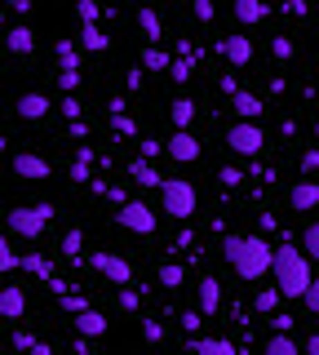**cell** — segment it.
<instances>
[{
  "label": "cell",
  "instance_id": "cell-1",
  "mask_svg": "<svg viewBox=\"0 0 319 355\" xmlns=\"http://www.w3.org/2000/svg\"><path fill=\"white\" fill-rule=\"evenodd\" d=\"M222 253H226L230 271H235L239 280H262V275L271 271V262H275V249L262 236H230L222 244Z\"/></svg>",
  "mask_w": 319,
  "mask_h": 355
},
{
  "label": "cell",
  "instance_id": "cell-2",
  "mask_svg": "<svg viewBox=\"0 0 319 355\" xmlns=\"http://www.w3.org/2000/svg\"><path fill=\"white\" fill-rule=\"evenodd\" d=\"M275 288H280L284 297H302L306 288H311L315 271H311V258L302 253V244H275Z\"/></svg>",
  "mask_w": 319,
  "mask_h": 355
},
{
  "label": "cell",
  "instance_id": "cell-3",
  "mask_svg": "<svg viewBox=\"0 0 319 355\" xmlns=\"http://www.w3.org/2000/svg\"><path fill=\"white\" fill-rule=\"evenodd\" d=\"M9 231H14L18 240H40L45 236V227L53 222V205H18L9 209Z\"/></svg>",
  "mask_w": 319,
  "mask_h": 355
},
{
  "label": "cell",
  "instance_id": "cell-4",
  "mask_svg": "<svg viewBox=\"0 0 319 355\" xmlns=\"http://www.w3.org/2000/svg\"><path fill=\"white\" fill-rule=\"evenodd\" d=\"M160 200H164V214L169 218H195V205H200V196H195V187L186 182V178H164L160 182Z\"/></svg>",
  "mask_w": 319,
  "mask_h": 355
},
{
  "label": "cell",
  "instance_id": "cell-5",
  "mask_svg": "<svg viewBox=\"0 0 319 355\" xmlns=\"http://www.w3.org/2000/svg\"><path fill=\"white\" fill-rule=\"evenodd\" d=\"M226 147L235 155H257L262 147H266V133H262L257 120H235V125L226 129Z\"/></svg>",
  "mask_w": 319,
  "mask_h": 355
},
{
  "label": "cell",
  "instance_id": "cell-6",
  "mask_svg": "<svg viewBox=\"0 0 319 355\" xmlns=\"http://www.w3.org/2000/svg\"><path fill=\"white\" fill-rule=\"evenodd\" d=\"M116 222L125 231H138V236H151V231H156V209L151 205H142V200H125V205H120V214H116Z\"/></svg>",
  "mask_w": 319,
  "mask_h": 355
},
{
  "label": "cell",
  "instance_id": "cell-7",
  "mask_svg": "<svg viewBox=\"0 0 319 355\" xmlns=\"http://www.w3.org/2000/svg\"><path fill=\"white\" fill-rule=\"evenodd\" d=\"M89 266H93L98 275H107L111 284H134V266L120 258V253H93Z\"/></svg>",
  "mask_w": 319,
  "mask_h": 355
},
{
  "label": "cell",
  "instance_id": "cell-8",
  "mask_svg": "<svg viewBox=\"0 0 319 355\" xmlns=\"http://www.w3.org/2000/svg\"><path fill=\"white\" fill-rule=\"evenodd\" d=\"M14 178H27V182H40V178H53V169H49V160L45 155H36V151H18L14 160Z\"/></svg>",
  "mask_w": 319,
  "mask_h": 355
},
{
  "label": "cell",
  "instance_id": "cell-9",
  "mask_svg": "<svg viewBox=\"0 0 319 355\" xmlns=\"http://www.w3.org/2000/svg\"><path fill=\"white\" fill-rule=\"evenodd\" d=\"M164 151H169L178 164H191V160H200V142H195V133H191V129H178L169 142H164Z\"/></svg>",
  "mask_w": 319,
  "mask_h": 355
},
{
  "label": "cell",
  "instance_id": "cell-10",
  "mask_svg": "<svg viewBox=\"0 0 319 355\" xmlns=\"http://www.w3.org/2000/svg\"><path fill=\"white\" fill-rule=\"evenodd\" d=\"M49 98L45 94H18V103H14V111H18V120H45L49 116Z\"/></svg>",
  "mask_w": 319,
  "mask_h": 355
},
{
  "label": "cell",
  "instance_id": "cell-11",
  "mask_svg": "<svg viewBox=\"0 0 319 355\" xmlns=\"http://www.w3.org/2000/svg\"><path fill=\"white\" fill-rule=\"evenodd\" d=\"M5 49L14 53V58H27V53L36 49V31H31L27 22H18V27H9V36H5Z\"/></svg>",
  "mask_w": 319,
  "mask_h": 355
},
{
  "label": "cell",
  "instance_id": "cell-12",
  "mask_svg": "<svg viewBox=\"0 0 319 355\" xmlns=\"http://www.w3.org/2000/svg\"><path fill=\"white\" fill-rule=\"evenodd\" d=\"M27 311V293L18 284H5L0 288V320H18Z\"/></svg>",
  "mask_w": 319,
  "mask_h": 355
},
{
  "label": "cell",
  "instance_id": "cell-13",
  "mask_svg": "<svg viewBox=\"0 0 319 355\" xmlns=\"http://www.w3.org/2000/svg\"><path fill=\"white\" fill-rule=\"evenodd\" d=\"M222 53H226L230 67H248L253 62V40L248 36H226L222 40Z\"/></svg>",
  "mask_w": 319,
  "mask_h": 355
},
{
  "label": "cell",
  "instance_id": "cell-14",
  "mask_svg": "<svg viewBox=\"0 0 319 355\" xmlns=\"http://www.w3.org/2000/svg\"><path fill=\"white\" fill-rule=\"evenodd\" d=\"M230 14H235L239 27H253V22L266 18V0H230Z\"/></svg>",
  "mask_w": 319,
  "mask_h": 355
},
{
  "label": "cell",
  "instance_id": "cell-15",
  "mask_svg": "<svg viewBox=\"0 0 319 355\" xmlns=\"http://www.w3.org/2000/svg\"><path fill=\"white\" fill-rule=\"evenodd\" d=\"M230 111H235L239 120H257L262 111H266V103H262L257 94H244V89H239V94H230Z\"/></svg>",
  "mask_w": 319,
  "mask_h": 355
},
{
  "label": "cell",
  "instance_id": "cell-16",
  "mask_svg": "<svg viewBox=\"0 0 319 355\" xmlns=\"http://www.w3.org/2000/svg\"><path fill=\"white\" fill-rule=\"evenodd\" d=\"M195 297H200V311H204V315H213V311L222 306V284H217L213 275H204V280L195 284Z\"/></svg>",
  "mask_w": 319,
  "mask_h": 355
},
{
  "label": "cell",
  "instance_id": "cell-17",
  "mask_svg": "<svg viewBox=\"0 0 319 355\" xmlns=\"http://www.w3.org/2000/svg\"><path fill=\"white\" fill-rule=\"evenodd\" d=\"M289 205L297 209V214H311V209L319 205V182H297L289 191Z\"/></svg>",
  "mask_w": 319,
  "mask_h": 355
},
{
  "label": "cell",
  "instance_id": "cell-18",
  "mask_svg": "<svg viewBox=\"0 0 319 355\" xmlns=\"http://www.w3.org/2000/svg\"><path fill=\"white\" fill-rule=\"evenodd\" d=\"M125 173L134 178L138 187H160V182H164V178H160V169H156L151 160H142V155H138V160H129V164H125Z\"/></svg>",
  "mask_w": 319,
  "mask_h": 355
},
{
  "label": "cell",
  "instance_id": "cell-19",
  "mask_svg": "<svg viewBox=\"0 0 319 355\" xmlns=\"http://www.w3.org/2000/svg\"><path fill=\"white\" fill-rule=\"evenodd\" d=\"M75 329H80V338H102L107 333V315L102 311H80V315H75Z\"/></svg>",
  "mask_w": 319,
  "mask_h": 355
},
{
  "label": "cell",
  "instance_id": "cell-20",
  "mask_svg": "<svg viewBox=\"0 0 319 355\" xmlns=\"http://www.w3.org/2000/svg\"><path fill=\"white\" fill-rule=\"evenodd\" d=\"M18 266H23V271H31V275H40V280H58V275H53V262L45 258V253H23V258H18Z\"/></svg>",
  "mask_w": 319,
  "mask_h": 355
},
{
  "label": "cell",
  "instance_id": "cell-21",
  "mask_svg": "<svg viewBox=\"0 0 319 355\" xmlns=\"http://www.w3.org/2000/svg\"><path fill=\"white\" fill-rule=\"evenodd\" d=\"M80 44H84L89 53H107V49H111V36H102V31H98V22H84Z\"/></svg>",
  "mask_w": 319,
  "mask_h": 355
},
{
  "label": "cell",
  "instance_id": "cell-22",
  "mask_svg": "<svg viewBox=\"0 0 319 355\" xmlns=\"http://www.w3.org/2000/svg\"><path fill=\"white\" fill-rule=\"evenodd\" d=\"M138 27L147 31V40H151V44H160L164 27H160V14H156V9H151V5H142V9H138Z\"/></svg>",
  "mask_w": 319,
  "mask_h": 355
},
{
  "label": "cell",
  "instance_id": "cell-23",
  "mask_svg": "<svg viewBox=\"0 0 319 355\" xmlns=\"http://www.w3.org/2000/svg\"><path fill=\"white\" fill-rule=\"evenodd\" d=\"M262 355H302V347H297L289 333H271V338H266V351H262Z\"/></svg>",
  "mask_w": 319,
  "mask_h": 355
},
{
  "label": "cell",
  "instance_id": "cell-24",
  "mask_svg": "<svg viewBox=\"0 0 319 355\" xmlns=\"http://www.w3.org/2000/svg\"><path fill=\"white\" fill-rule=\"evenodd\" d=\"M53 58H58V71H75V62H80V49H75L71 40H58V44H53Z\"/></svg>",
  "mask_w": 319,
  "mask_h": 355
},
{
  "label": "cell",
  "instance_id": "cell-25",
  "mask_svg": "<svg viewBox=\"0 0 319 355\" xmlns=\"http://www.w3.org/2000/svg\"><path fill=\"white\" fill-rule=\"evenodd\" d=\"M169 116H173V125H178V129H191L195 125V103H191V98H178V103L169 107Z\"/></svg>",
  "mask_w": 319,
  "mask_h": 355
},
{
  "label": "cell",
  "instance_id": "cell-26",
  "mask_svg": "<svg viewBox=\"0 0 319 355\" xmlns=\"http://www.w3.org/2000/svg\"><path fill=\"white\" fill-rule=\"evenodd\" d=\"M142 67H147V71H169L173 58H169L164 49H156V44H151V49H142Z\"/></svg>",
  "mask_w": 319,
  "mask_h": 355
},
{
  "label": "cell",
  "instance_id": "cell-27",
  "mask_svg": "<svg viewBox=\"0 0 319 355\" xmlns=\"http://www.w3.org/2000/svg\"><path fill=\"white\" fill-rule=\"evenodd\" d=\"M156 280H160L164 288H182V280H186V266H178V262H164Z\"/></svg>",
  "mask_w": 319,
  "mask_h": 355
},
{
  "label": "cell",
  "instance_id": "cell-28",
  "mask_svg": "<svg viewBox=\"0 0 319 355\" xmlns=\"http://www.w3.org/2000/svg\"><path fill=\"white\" fill-rule=\"evenodd\" d=\"M195 355H235V347L226 338H204V342H195Z\"/></svg>",
  "mask_w": 319,
  "mask_h": 355
},
{
  "label": "cell",
  "instance_id": "cell-29",
  "mask_svg": "<svg viewBox=\"0 0 319 355\" xmlns=\"http://www.w3.org/2000/svg\"><path fill=\"white\" fill-rule=\"evenodd\" d=\"M89 160H93V151H89V147H80V151H75V164H71V182H89Z\"/></svg>",
  "mask_w": 319,
  "mask_h": 355
},
{
  "label": "cell",
  "instance_id": "cell-30",
  "mask_svg": "<svg viewBox=\"0 0 319 355\" xmlns=\"http://www.w3.org/2000/svg\"><path fill=\"white\" fill-rule=\"evenodd\" d=\"M280 297H284V293H280V288H275V284H271V288H262V293H257V297H253V306H257V311H262V315H271V311H275V306H280Z\"/></svg>",
  "mask_w": 319,
  "mask_h": 355
},
{
  "label": "cell",
  "instance_id": "cell-31",
  "mask_svg": "<svg viewBox=\"0 0 319 355\" xmlns=\"http://www.w3.org/2000/svg\"><path fill=\"white\" fill-rule=\"evenodd\" d=\"M302 253H306V258H315V262H319V222H311V227L302 231Z\"/></svg>",
  "mask_w": 319,
  "mask_h": 355
},
{
  "label": "cell",
  "instance_id": "cell-32",
  "mask_svg": "<svg viewBox=\"0 0 319 355\" xmlns=\"http://www.w3.org/2000/svg\"><path fill=\"white\" fill-rule=\"evenodd\" d=\"M58 306L67 311V315H80V311H89V297H80V293H62V297H58Z\"/></svg>",
  "mask_w": 319,
  "mask_h": 355
},
{
  "label": "cell",
  "instance_id": "cell-33",
  "mask_svg": "<svg viewBox=\"0 0 319 355\" xmlns=\"http://www.w3.org/2000/svg\"><path fill=\"white\" fill-rule=\"evenodd\" d=\"M169 76H173V80H178V85H186V80H191V76H195V62H191V58H173Z\"/></svg>",
  "mask_w": 319,
  "mask_h": 355
},
{
  "label": "cell",
  "instance_id": "cell-34",
  "mask_svg": "<svg viewBox=\"0 0 319 355\" xmlns=\"http://www.w3.org/2000/svg\"><path fill=\"white\" fill-rule=\"evenodd\" d=\"M271 53H275V58H280V62H289L293 53H297V44H293L289 36H275V40H271Z\"/></svg>",
  "mask_w": 319,
  "mask_h": 355
},
{
  "label": "cell",
  "instance_id": "cell-35",
  "mask_svg": "<svg viewBox=\"0 0 319 355\" xmlns=\"http://www.w3.org/2000/svg\"><path fill=\"white\" fill-rule=\"evenodd\" d=\"M14 266H18V253L9 249V236H0V275L14 271Z\"/></svg>",
  "mask_w": 319,
  "mask_h": 355
},
{
  "label": "cell",
  "instance_id": "cell-36",
  "mask_svg": "<svg viewBox=\"0 0 319 355\" xmlns=\"http://www.w3.org/2000/svg\"><path fill=\"white\" fill-rule=\"evenodd\" d=\"M80 249H84V236L80 231H67V236H62V253H67V258H80Z\"/></svg>",
  "mask_w": 319,
  "mask_h": 355
},
{
  "label": "cell",
  "instance_id": "cell-37",
  "mask_svg": "<svg viewBox=\"0 0 319 355\" xmlns=\"http://www.w3.org/2000/svg\"><path fill=\"white\" fill-rule=\"evenodd\" d=\"M200 324H204V311H200V306L182 311V329H186V333H195V329H200Z\"/></svg>",
  "mask_w": 319,
  "mask_h": 355
},
{
  "label": "cell",
  "instance_id": "cell-38",
  "mask_svg": "<svg viewBox=\"0 0 319 355\" xmlns=\"http://www.w3.org/2000/svg\"><path fill=\"white\" fill-rule=\"evenodd\" d=\"M302 306L311 311V315H319V280H311V288L302 293Z\"/></svg>",
  "mask_w": 319,
  "mask_h": 355
},
{
  "label": "cell",
  "instance_id": "cell-39",
  "mask_svg": "<svg viewBox=\"0 0 319 355\" xmlns=\"http://www.w3.org/2000/svg\"><path fill=\"white\" fill-rule=\"evenodd\" d=\"M142 338H147V342H164V324H160V320H142Z\"/></svg>",
  "mask_w": 319,
  "mask_h": 355
},
{
  "label": "cell",
  "instance_id": "cell-40",
  "mask_svg": "<svg viewBox=\"0 0 319 355\" xmlns=\"http://www.w3.org/2000/svg\"><path fill=\"white\" fill-rule=\"evenodd\" d=\"M36 342H40V338H36V333H27V329L14 333V351H27V355H31V347H36Z\"/></svg>",
  "mask_w": 319,
  "mask_h": 355
},
{
  "label": "cell",
  "instance_id": "cell-41",
  "mask_svg": "<svg viewBox=\"0 0 319 355\" xmlns=\"http://www.w3.org/2000/svg\"><path fill=\"white\" fill-rule=\"evenodd\" d=\"M75 9H80V18H84V22H98V18H102V5H98V0H80Z\"/></svg>",
  "mask_w": 319,
  "mask_h": 355
},
{
  "label": "cell",
  "instance_id": "cell-42",
  "mask_svg": "<svg viewBox=\"0 0 319 355\" xmlns=\"http://www.w3.org/2000/svg\"><path fill=\"white\" fill-rule=\"evenodd\" d=\"M58 89L62 94H75L80 89V71H58Z\"/></svg>",
  "mask_w": 319,
  "mask_h": 355
},
{
  "label": "cell",
  "instance_id": "cell-43",
  "mask_svg": "<svg viewBox=\"0 0 319 355\" xmlns=\"http://www.w3.org/2000/svg\"><path fill=\"white\" fill-rule=\"evenodd\" d=\"M62 116H67V120H80V116H84V107H80V98H71V94H67V98H62Z\"/></svg>",
  "mask_w": 319,
  "mask_h": 355
},
{
  "label": "cell",
  "instance_id": "cell-44",
  "mask_svg": "<svg viewBox=\"0 0 319 355\" xmlns=\"http://www.w3.org/2000/svg\"><path fill=\"white\" fill-rule=\"evenodd\" d=\"M111 129H116V133H125V138H134V133H138V125H134L129 116H111Z\"/></svg>",
  "mask_w": 319,
  "mask_h": 355
},
{
  "label": "cell",
  "instance_id": "cell-45",
  "mask_svg": "<svg viewBox=\"0 0 319 355\" xmlns=\"http://www.w3.org/2000/svg\"><path fill=\"white\" fill-rule=\"evenodd\" d=\"M195 18H200V22H213V14H217V9H213V0H195Z\"/></svg>",
  "mask_w": 319,
  "mask_h": 355
},
{
  "label": "cell",
  "instance_id": "cell-46",
  "mask_svg": "<svg viewBox=\"0 0 319 355\" xmlns=\"http://www.w3.org/2000/svg\"><path fill=\"white\" fill-rule=\"evenodd\" d=\"M160 155V142L156 138H142V160H156Z\"/></svg>",
  "mask_w": 319,
  "mask_h": 355
},
{
  "label": "cell",
  "instance_id": "cell-47",
  "mask_svg": "<svg viewBox=\"0 0 319 355\" xmlns=\"http://www.w3.org/2000/svg\"><path fill=\"white\" fill-rule=\"evenodd\" d=\"M120 306H125V311H138V293H134V288H120Z\"/></svg>",
  "mask_w": 319,
  "mask_h": 355
},
{
  "label": "cell",
  "instance_id": "cell-48",
  "mask_svg": "<svg viewBox=\"0 0 319 355\" xmlns=\"http://www.w3.org/2000/svg\"><path fill=\"white\" fill-rule=\"evenodd\" d=\"M271 329L275 333H289L293 329V315H271Z\"/></svg>",
  "mask_w": 319,
  "mask_h": 355
},
{
  "label": "cell",
  "instance_id": "cell-49",
  "mask_svg": "<svg viewBox=\"0 0 319 355\" xmlns=\"http://www.w3.org/2000/svg\"><path fill=\"white\" fill-rule=\"evenodd\" d=\"M319 169V151H306L302 155V173H315Z\"/></svg>",
  "mask_w": 319,
  "mask_h": 355
},
{
  "label": "cell",
  "instance_id": "cell-50",
  "mask_svg": "<svg viewBox=\"0 0 319 355\" xmlns=\"http://www.w3.org/2000/svg\"><path fill=\"white\" fill-rule=\"evenodd\" d=\"M217 178H222L226 187H239V178H244V173H239V169H222V173H217Z\"/></svg>",
  "mask_w": 319,
  "mask_h": 355
},
{
  "label": "cell",
  "instance_id": "cell-51",
  "mask_svg": "<svg viewBox=\"0 0 319 355\" xmlns=\"http://www.w3.org/2000/svg\"><path fill=\"white\" fill-rule=\"evenodd\" d=\"M107 200H116V205H125L129 196H125V187H107Z\"/></svg>",
  "mask_w": 319,
  "mask_h": 355
},
{
  "label": "cell",
  "instance_id": "cell-52",
  "mask_svg": "<svg viewBox=\"0 0 319 355\" xmlns=\"http://www.w3.org/2000/svg\"><path fill=\"white\" fill-rule=\"evenodd\" d=\"M5 5H9V9H18V14H27V9H31V0H5Z\"/></svg>",
  "mask_w": 319,
  "mask_h": 355
},
{
  "label": "cell",
  "instance_id": "cell-53",
  "mask_svg": "<svg viewBox=\"0 0 319 355\" xmlns=\"http://www.w3.org/2000/svg\"><path fill=\"white\" fill-rule=\"evenodd\" d=\"M306 355H319V333H315V338H306Z\"/></svg>",
  "mask_w": 319,
  "mask_h": 355
},
{
  "label": "cell",
  "instance_id": "cell-54",
  "mask_svg": "<svg viewBox=\"0 0 319 355\" xmlns=\"http://www.w3.org/2000/svg\"><path fill=\"white\" fill-rule=\"evenodd\" d=\"M31 355H53V351L45 347V342H36V347H31Z\"/></svg>",
  "mask_w": 319,
  "mask_h": 355
},
{
  "label": "cell",
  "instance_id": "cell-55",
  "mask_svg": "<svg viewBox=\"0 0 319 355\" xmlns=\"http://www.w3.org/2000/svg\"><path fill=\"white\" fill-rule=\"evenodd\" d=\"M315 138H319V120H315Z\"/></svg>",
  "mask_w": 319,
  "mask_h": 355
},
{
  "label": "cell",
  "instance_id": "cell-56",
  "mask_svg": "<svg viewBox=\"0 0 319 355\" xmlns=\"http://www.w3.org/2000/svg\"><path fill=\"white\" fill-rule=\"evenodd\" d=\"M315 280H319V275H315Z\"/></svg>",
  "mask_w": 319,
  "mask_h": 355
},
{
  "label": "cell",
  "instance_id": "cell-57",
  "mask_svg": "<svg viewBox=\"0 0 319 355\" xmlns=\"http://www.w3.org/2000/svg\"><path fill=\"white\" fill-rule=\"evenodd\" d=\"M125 355H129V351H125Z\"/></svg>",
  "mask_w": 319,
  "mask_h": 355
}]
</instances>
